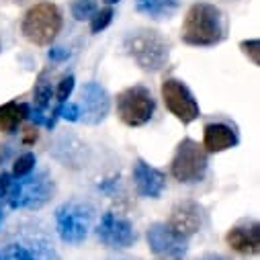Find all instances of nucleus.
Wrapping results in <instances>:
<instances>
[{
    "mask_svg": "<svg viewBox=\"0 0 260 260\" xmlns=\"http://www.w3.org/2000/svg\"><path fill=\"white\" fill-rule=\"evenodd\" d=\"M96 236L109 248H129L138 240L134 225L125 217H119L113 211H109L101 217V221L96 225Z\"/></svg>",
    "mask_w": 260,
    "mask_h": 260,
    "instance_id": "obj_9",
    "label": "nucleus"
},
{
    "mask_svg": "<svg viewBox=\"0 0 260 260\" xmlns=\"http://www.w3.org/2000/svg\"><path fill=\"white\" fill-rule=\"evenodd\" d=\"M17 3H23V0H17Z\"/></svg>",
    "mask_w": 260,
    "mask_h": 260,
    "instance_id": "obj_33",
    "label": "nucleus"
},
{
    "mask_svg": "<svg viewBox=\"0 0 260 260\" xmlns=\"http://www.w3.org/2000/svg\"><path fill=\"white\" fill-rule=\"evenodd\" d=\"M207 164H209V160H207L205 148L194 140L186 138L176 146V152H174V158L170 164V172L178 182L194 184L205 178Z\"/></svg>",
    "mask_w": 260,
    "mask_h": 260,
    "instance_id": "obj_5",
    "label": "nucleus"
},
{
    "mask_svg": "<svg viewBox=\"0 0 260 260\" xmlns=\"http://www.w3.org/2000/svg\"><path fill=\"white\" fill-rule=\"evenodd\" d=\"M228 246L244 256H256L260 252V223L258 221H242L234 225L225 236Z\"/></svg>",
    "mask_w": 260,
    "mask_h": 260,
    "instance_id": "obj_13",
    "label": "nucleus"
},
{
    "mask_svg": "<svg viewBox=\"0 0 260 260\" xmlns=\"http://www.w3.org/2000/svg\"><path fill=\"white\" fill-rule=\"evenodd\" d=\"M156 260H180V258H164V256H158Z\"/></svg>",
    "mask_w": 260,
    "mask_h": 260,
    "instance_id": "obj_30",
    "label": "nucleus"
},
{
    "mask_svg": "<svg viewBox=\"0 0 260 260\" xmlns=\"http://www.w3.org/2000/svg\"><path fill=\"white\" fill-rule=\"evenodd\" d=\"M148 244L156 256L182 258L188 250V240L178 236L168 223H152L148 228Z\"/></svg>",
    "mask_w": 260,
    "mask_h": 260,
    "instance_id": "obj_10",
    "label": "nucleus"
},
{
    "mask_svg": "<svg viewBox=\"0 0 260 260\" xmlns=\"http://www.w3.org/2000/svg\"><path fill=\"white\" fill-rule=\"evenodd\" d=\"M156 113V99L146 86H129L117 94V115L129 127L150 123Z\"/></svg>",
    "mask_w": 260,
    "mask_h": 260,
    "instance_id": "obj_7",
    "label": "nucleus"
},
{
    "mask_svg": "<svg viewBox=\"0 0 260 260\" xmlns=\"http://www.w3.org/2000/svg\"><path fill=\"white\" fill-rule=\"evenodd\" d=\"M70 11L76 21H88L96 13V0H72Z\"/></svg>",
    "mask_w": 260,
    "mask_h": 260,
    "instance_id": "obj_19",
    "label": "nucleus"
},
{
    "mask_svg": "<svg viewBox=\"0 0 260 260\" xmlns=\"http://www.w3.org/2000/svg\"><path fill=\"white\" fill-rule=\"evenodd\" d=\"M61 29V13L53 3H37L23 19L21 31L35 45H49Z\"/></svg>",
    "mask_w": 260,
    "mask_h": 260,
    "instance_id": "obj_3",
    "label": "nucleus"
},
{
    "mask_svg": "<svg viewBox=\"0 0 260 260\" xmlns=\"http://www.w3.org/2000/svg\"><path fill=\"white\" fill-rule=\"evenodd\" d=\"M160 92H162V99H164L166 109H168L178 121H182L184 125H188V123H192L194 119H199V115H201L199 103L194 101L192 92L188 90V86H186L182 80H176V78L164 80Z\"/></svg>",
    "mask_w": 260,
    "mask_h": 260,
    "instance_id": "obj_8",
    "label": "nucleus"
},
{
    "mask_svg": "<svg viewBox=\"0 0 260 260\" xmlns=\"http://www.w3.org/2000/svg\"><path fill=\"white\" fill-rule=\"evenodd\" d=\"M125 49L134 61L146 72H158L166 66L170 55V43L152 29H140L125 37Z\"/></svg>",
    "mask_w": 260,
    "mask_h": 260,
    "instance_id": "obj_2",
    "label": "nucleus"
},
{
    "mask_svg": "<svg viewBox=\"0 0 260 260\" xmlns=\"http://www.w3.org/2000/svg\"><path fill=\"white\" fill-rule=\"evenodd\" d=\"M35 162H37V160H35V154H31V152L19 156V158L15 160V164H13V176H15V178L29 176V174L33 172V168H35Z\"/></svg>",
    "mask_w": 260,
    "mask_h": 260,
    "instance_id": "obj_20",
    "label": "nucleus"
},
{
    "mask_svg": "<svg viewBox=\"0 0 260 260\" xmlns=\"http://www.w3.org/2000/svg\"><path fill=\"white\" fill-rule=\"evenodd\" d=\"M240 144L236 129L228 123H207L203 129V148L209 154H219L232 150Z\"/></svg>",
    "mask_w": 260,
    "mask_h": 260,
    "instance_id": "obj_15",
    "label": "nucleus"
},
{
    "mask_svg": "<svg viewBox=\"0 0 260 260\" xmlns=\"http://www.w3.org/2000/svg\"><path fill=\"white\" fill-rule=\"evenodd\" d=\"M55 119L57 117H63L66 121H80V107L76 103H63V105H57L55 111L51 113Z\"/></svg>",
    "mask_w": 260,
    "mask_h": 260,
    "instance_id": "obj_23",
    "label": "nucleus"
},
{
    "mask_svg": "<svg viewBox=\"0 0 260 260\" xmlns=\"http://www.w3.org/2000/svg\"><path fill=\"white\" fill-rule=\"evenodd\" d=\"M53 99V86L49 82L47 72H41L37 76L35 88H33V111H29V119L35 125H45L47 123V107Z\"/></svg>",
    "mask_w": 260,
    "mask_h": 260,
    "instance_id": "obj_16",
    "label": "nucleus"
},
{
    "mask_svg": "<svg viewBox=\"0 0 260 260\" xmlns=\"http://www.w3.org/2000/svg\"><path fill=\"white\" fill-rule=\"evenodd\" d=\"M47 57H49L51 61H63V59L70 57V51H68L66 47H51L49 53H47Z\"/></svg>",
    "mask_w": 260,
    "mask_h": 260,
    "instance_id": "obj_26",
    "label": "nucleus"
},
{
    "mask_svg": "<svg viewBox=\"0 0 260 260\" xmlns=\"http://www.w3.org/2000/svg\"><path fill=\"white\" fill-rule=\"evenodd\" d=\"M242 51L252 59L254 66H260V41L258 39H250V41H242L240 43Z\"/></svg>",
    "mask_w": 260,
    "mask_h": 260,
    "instance_id": "obj_25",
    "label": "nucleus"
},
{
    "mask_svg": "<svg viewBox=\"0 0 260 260\" xmlns=\"http://www.w3.org/2000/svg\"><path fill=\"white\" fill-rule=\"evenodd\" d=\"M107 5H115V3H119V0H105Z\"/></svg>",
    "mask_w": 260,
    "mask_h": 260,
    "instance_id": "obj_31",
    "label": "nucleus"
},
{
    "mask_svg": "<svg viewBox=\"0 0 260 260\" xmlns=\"http://www.w3.org/2000/svg\"><path fill=\"white\" fill-rule=\"evenodd\" d=\"M31 107L27 103H7L0 107V134H15L19 125L29 119Z\"/></svg>",
    "mask_w": 260,
    "mask_h": 260,
    "instance_id": "obj_17",
    "label": "nucleus"
},
{
    "mask_svg": "<svg viewBox=\"0 0 260 260\" xmlns=\"http://www.w3.org/2000/svg\"><path fill=\"white\" fill-rule=\"evenodd\" d=\"M223 17L215 5L194 3L182 23L180 37L192 47H211L223 41Z\"/></svg>",
    "mask_w": 260,
    "mask_h": 260,
    "instance_id": "obj_1",
    "label": "nucleus"
},
{
    "mask_svg": "<svg viewBox=\"0 0 260 260\" xmlns=\"http://www.w3.org/2000/svg\"><path fill=\"white\" fill-rule=\"evenodd\" d=\"M0 223H3V213H0Z\"/></svg>",
    "mask_w": 260,
    "mask_h": 260,
    "instance_id": "obj_32",
    "label": "nucleus"
},
{
    "mask_svg": "<svg viewBox=\"0 0 260 260\" xmlns=\"http://www.w3.org/2000/svg\"><path fill=\"white\" fill-rule=\"evenodd\" d=\"M3 260H37L35 254L23 244H9L3 250Z\"/></svg>",
    "mask_w": 260,
    "mask_h": 260,
    "instance_id": "obj_21",
    "label": "nucleus"
},
{
    "mask_svg": "<svg viewBox=\"0 0 260 260\" xmlns=\"http://www.w3.org/2000/svg\"><path fill=\"white\" fill-rule=\"evenodd\" d=\"M72 90H74V76H72V74H70V76H63V78L59 80V84H57V90H55V101H57V105L66 103V101L70 99Z\"/></svg>",
    "mask_w": 260,
    "mask_h": 260,
    "instance_id": "obj_24",
    "label": "nucleus"
},
{
    "mask_svg": "<svg viewBox=\"0 0 260 260\" xmlns=\"http://www.w3.org/2000/svg\"><path fill=\"white\" fill-rule=\"evenodd\" d=\"M134 180L136 188L142 197L148 199H158L166 188V174L154 166H150L144 160H138L134 166Z\"/></svg>",
    "mask_w": 260,
    "mask_h": 260,
    "instance_id": "obj_14",
    "label": "nucleus"
},
{
    "mask_svg": "<svg viewBox=\"0 0 260 260\" xmlns=\"http://www.w3.org/2000/svg\"><path fill=\"white\" fill-rule=\"evenodd\" d=\"M136 9L138 13L160 21L168 19L178 9V0H136Z\"/></svg>",
    "mask_w": 260,
    "mask_h": 260,
    "instance_id": "obj_18",
    "label": "nucleus"
},
{
    "mask_svg": "<svg viewBox=\"0 0 260 260\" xmlns=\"http://www.w3.org/2000/svg\"><path fill=\"white\" fill-rule=\"evenodd\" d=\"M13 180H11V174L9 172H0V199L7 197L9 194V188H11Z\"/></svg>",
    "mask_w": 260,
    "mask_h": 260,
    "instance_id": "obj_27",
    "label": "nucleus"
},
{
    "mask_svg": "<svg viewBox=\"0 0 260 260\" xmlns=\"http://www.w3.org/2000/svg\"><path fill=\"white\" fill-rule=\"evenodd\" d=\"M55 225L61 242L80 244L92 225V207L80 201H68L55 209Z\"/></svg>",
    "mask_w": 260,
    "mask_h": 260,
    "instance_id": "obj_6",
    "label": "nucleus"
},
{
    "mask_svg": "<svg viewBox=\"0 0 260 260\" xmlns=\"http://www.w3.org/2000/svg\"><path fill=\"white\" fill-rule=\"evenodd\" d=\"M201 260H225V258L219 256V254H207V256H203Z\"/></svg>",
    "mask_w": 260,
    "mask_h": 260,
    "instance_id": "obj_29",
    "label": "nucleus"
},
{
    "mask_svg": "<svg viewBox=\"0 0 260 260\" xmlns=\"http://www.w3.org/2000/svg\"><path fill=\"white\" fill-rule=\"evenodd\" d=\"M37 138H39L37 127H27V129H23V144H25V146L35 144V142H37Z\"/></svg>",
    "mask_w": 260,
    "mask_h": 260,
    "instance_id": "obj_28",
    "label": "nucleus"
},
{
    "mask_svg": "<svg viewBox=\"0 0 260 260\" xmlns=\"http://www.w3.org/2000/svg\"><path fill=\"white\" fill-rule=\"evenodd\" d=\"M53 194V180L47 172L23 176L9 188V205L13 209H41Z\"/></svg>",
    "mask_w": 260,
    "mask_h": 260,
    "instance_id": "obj_4",
    "label": "nucleus"
},
{
    "mask_svg": "<svg viewBox=\"0 0 260 260\" xmlns=\"http://www.w3.org/2000/svg\"><path fill=\"white\" fill-rule=\"evenodd\" d=\"M113 9L111 7H107V9H103V11H96L94 15H92V19H90V31L92 33H101L103 29H107V25L113 21Z\"/></svg>",
    "mask_w": 260,
    "mask_h": 260,
    "instance_id": "obj_22",
    "label": "nucleus"
},
{
    "mask_svg": "<svg viewBox=\"0 0 260 260\" xmlns=\"http://www.w3.org/2000/svg\"><path fill=\"white\" fill-rule=\"evenodd\" d=\"M168 225L182 238H190L192 234H197L203 225V213H201V207L192 201H182L178 205L172 207L170 211V219H168Z\"/></svg>",
    "mask_w": 260,
    "mask_h": 260,
    "instance_id": "obj_12",
    "label": "nucleus"
},
{
    "mask_svg": "<svg viewBox=\"0 0 260 260\" xmlns=\"http://www.w3.org/2000/svg\"><path fill=\"white\" fill-rule=\"evenodd\" d=\"M80 96H82L80 119L86 125H99L101 121L107 119L111 111V96L99 82H86Z\"/></svg>",
    "mask_w": 260,
    "mask_h": 260,
    "instance_id": "obj_11",
    "label": "nucleus"
}]
</instances>
